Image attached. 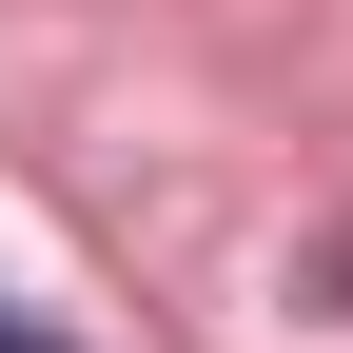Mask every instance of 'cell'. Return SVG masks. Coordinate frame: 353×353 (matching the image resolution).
Returning a JSON list of instances; mask_svg holds the SVG:
<instances>
[{"instance_id": "obj_1", "label": "cell", "mask_w": 353, "mask_h": 353, "mask_svg": "<svg viewBox=\"0 0 353 353\" xmlns=\"http://www.w3.org/2000/svg\"><path fill=\"white\" fill-rule=\"evenodd\" d=\"M0 353H59V334H39V314H0Z\"/></svg>"}]
</instances>
